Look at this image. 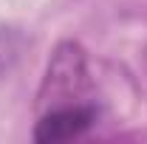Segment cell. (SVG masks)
<instances>
[{
	"mask_svg": "<svg viewBox=\"0 0 147 144\" xmlns=\"http://www.w3.org/2000/svg\"><path fill=\"white\" fill-rule=\"evenodd\" d=\"M96 122V110L91 102H76V105H54L42 110L37 122L34 139L37 141H71L85 136Z\"/></svg>",
	"mask_w": 147,
	"mask_h": 144,
	"instance_id": "1",
	"label": "cell"
}]
</instances>
